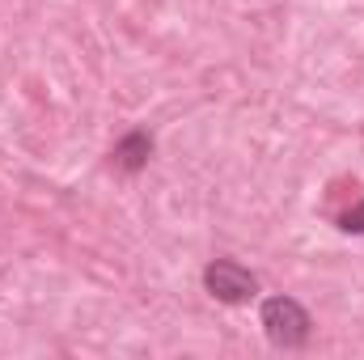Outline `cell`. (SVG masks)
<instances>
[{
  "instance_id": "cell-3",
  "label": "cell",
  "mask_w": 364,
  "mask_h": 360,
  "mask_svg": "<svg viewBox=\"0 0 364 360\" xmlns=\"http://www.w3.org/2000/svg\"><path fill=\"white\" fill-rule=\"evenodd\" d=\"M149 157H153V140H149V132H127V136L114 144V162H119L127 174L144 170V166H149Z\"/></svg>"
},
{
  "instance_id": "cell-1",
  "label": "cell",
  "mask_w": 364,
  "mask_h": 360,
  "mask_svg": "<svg viewBox=\"0 0 364 360\" xmlns=\"http://www.w3.org/2000/svg\"><path fill=\"white\" fill-rule=\"evenodd\" d=\"M263 331H267V339L279 344V348H301L309 339L314 322H309V314H305L301 301L272 297V301H263Z\"/></svg>"
},
{
  "instance_id": "cell-2",
  "label": "cell",
  "mask_w": 364,
  "mask_h": 360,
  "mask_svg": "<svg viewBox=\"0 0 364 360\" xmlns=\"http://www.w3.org/2000/svg\"><path fill=\"white\" fill-rule=\"evenodd\" d=\"M203 284H208V292H212L216 301H225V305H242V301H250V297L259 292V280L242 268V263H233V259L208 263Z\"/></svg>"
}]
</instances>
